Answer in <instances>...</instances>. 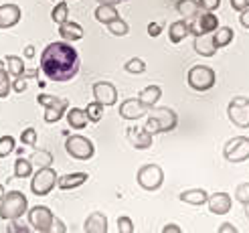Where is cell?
I'll use <instances>...</instances> for the list:
<instances>
[{"mask_svg": "<svg viewBox=\"0 0 249 233\" xmlns=\"http://www.w3.org/2000/svg\"><path fill=\"white\" fill-rule=\"evenodd\" d=\"M99 4H109V6H116L120 2H128V0H97Z\"/></svg>", "mask_w": 249, "mask_h": 233, "instance_id": "816d5d0a", "label": "cell"}, {"mask_svg": "<svg viewBox=\"0 0 249 233\" xmlns=\"http://www.w3.org/2000/svg\"><path fill=\"white\" fill-rule=\"evenodd\" d=\"M107 27V31L114 35V36H126L128 35V31H130V27H128V22L124 20V18H116V20H111L109 24H106Z\"/></svg>", "mask_w": 249, "mask_h": 233, "instance_id": "e575fe53", "label": "cell"}, {"mask_svg": "<svg viewBox=\"0 0 249 233\" xmlns=\"http://www.w3.org/2000/svg\"><path fill=\"white\" fill-rule=\"evenodd\" d=\"M178 126V116L172 108L164 106V108H150L148 109V120H146V130L152 134H164V132H172Z\"/></svg>", "mask_w": 249, "mask_h": 233, "instance_id": "7a4b0ae2", "label": "cell"}, {"mask_svg": "<svg viewBox=\"0 0 249 233\" xmlns=\"http://www.w3.org/2000/svg\"><path fill=\"white\" fill-rule=\"evenodd\" d=\"M87 120L89 122H102L104 118V106L102 104H97V102H91V104H87V108L83 109Z\"/></svg>", "mask_w": 249, "mask_h": 233, "instance_id": "836d02e7", "label": "cell"}, {"mask_svg": "<svg viewBox=\"0 0 249 233\" xmlns=\"http://www.w3.org/2000/svg\"><path fill=\"white\" fill-rule=\"evenodd\" d=\"M227 118L233 126L237 128H249V97L237 95L233 97L227 106Z\"/></svg>", "mask_w": 249, "mask_h": 233, "instance_id": "52a82bcc", "label": "cell"}, {"mask_svg": "<svg viewBox=\"0 0 249 233\" xmlns=\"http://www.w3.org/2000/svg\"><path fill=\"white\" fill-rule=\"evenodd\" d=\"M219 233H239V231H237V227H235L233 223H223L219 227Z\"/></svg>", "mask_w": 249, "mask_h": 233, "instance_id": "c3c4849f", "label": "cell"}, {"mask_svg": "<svg viewBox=\"0 0 249 233\" xmlns=\"http://www.w3.org/2000/svg\"><path fill=\"white\" fill-rule=\"evenodd\" d=\"M27 211H29V201L24 197V193H20V191L4 193L2 201H0V219L15 221V219H20Z\"/></svg>", "mask_w": 249, "mask_h": 233, "instance_id": "3957f363", "label": "cell"}, {"mask_svg": "<svg viewBox=\"0 0 249 233\" xmlns=\"http://www.w3.org/2000/svg\"><path fill=\"white\" fill-rule=\"evenodd\" d=\"M195 51L201 55V57H213L217 53V47L213 43V33H205V35H198L195 36V45H193Z\"/></svg>", "mask_w": 249, "mask_h": 233, "instance_id": "d6986e66", "label": "cell"}, {"mask_svg": "<svg viewBox=\"0 0 249 233\" xmlns=\"http://www.w3.org/2000/svg\"><path fill=\"white\" fill-rule=\"evenodd\" d=\"M207 205H209V211L213 215H225L231 211L233 199H231L229 193H215V195H209Z\"/></svg>", "mask_w": 249, "mask_h": 233, "instance_id": "9a60e30c", "label": "cell"}, {"mask_svg": "<svg viewBox=\"0 0 249 233\" xmlns=\"http://www.w3.org/2000/svg\"><path fill=\"white\" fill-rule=\"evenodd\" d=\"M136 180L144 191H158L164 182V173L158 164H144L136 175Z\"/></svg>", "mask_w": 249, "mask_h": 233, "instance_id": "30bf717a", "label": "cell"}, {"mask_svg": "<svg viewBox=\"0 0 249 233\" xmlns=\"http://www.w3.org/2000/svg\"><path fill=\"white\" fill-rule=\"evenodd\" d=\"M35 233H39V231H35ZM45 233H67V227H65V223L61 221L59 217H55V219H53V225L49 227Z\"/></svg>", "mask_w": 249, "mask_h": 233, "instance_id": "7bdbcfd3", "label": "cell"}, {"mask_svg": "<svg viewBox=\"0 0 249 233\" xmlns=\"http://www.w3.org/2000/svg\"><path fill=\"white\" fill-rule=\"evenodd\" d=\"M57 173L53 166H47V168H39L35 173L33 180H31V191L36 195V197H45V195H49L55 185H57Z\"/></svg>", "mask_w": 249, "mask_h": 233, "instance_id": "ba28073f", "label": "cell"}, {"mask_svg": "<svg viewBox=\"0 0 249 233\" xmlns=\"http://www.w3.org/2000/svg\"><path fill=\"white\" fill-rule=\"evenodd\" d=\"M239 22L243 24V27H245V29H249V8L241 12V17H239Z\"/></svg>", "mask_w": 249, "mask_h": 233, "instance_id": "681fc988", "label": "cell"}, {"mask_svg": "<svg viewBox=\"0 0 249 233\" xmlns=\"http://www.w3.org/2000/svg\"><path fill=\"white\" fill-rule=\"evenodd\" d=\"M83 229L85 233H107V217L102 211H93L87 215Z\"/></svg>", "mask_w": 249, "mask_h": 233, "instance_id": "ac0fdd59", "label": "cell"}, {"mask_svg": "<svg viewBox=\"0 0 249 233\" xmlns=\"http://www.w3.org/2000/svg\"><path fill=\"white\" fill-rule=\"evenodd\" d=\"M67 122H69V126L71 128H75V130H83L85 126H87V116H85V112L83 109H79V108H71V109H67Z\"/></svg>", "mask_w": 249, "mask_h": 233, "instance_id": "83f0119b", "label": "cell"}, {"mask_svg": "<svg viewBox=\"0 0 249 233\" xmlns=\"http://www.w3.org/2000/svg\"><path fill=\"white\" fill-rule=\"evenodd\" d=\"M231 8L237 12H243L249 8V0H231Z\"/></svg>", "mask_w": 249, "mask_h": 233, "instance_id": "f6af8a7d", "label": "cell"}, {"mask_svg": "<svg viewBox=\"0 0 249 233\" xmlns=\"http://www.w3.org/2000/svg\"><path fill=\"white\" fill-rule=\"evenodd\" d=\"M219 29V18L213 12H201L195 20H191V35L198 36L205 33H215Z\"/></svg>", "mask_w": 249, "mask_h": 233, "instance_id": "4fadbf2b", "label": "cell"}, {"mask_svg": "<svg viewBox=\"0 0 249 233\" xmlns=\"http://www.w3.org/2000/svg\"><path fill=\"white\" fill-rule=\"evenodd\" d=\"M15 150H17L15 138H12V136H2V138H0V158H6L8 154H12Z\"/></svg>", "mask_w": 249, "mask_h": 233, "instance_id": "8d00e7d4", "label": "cell"}, {"mask_svg": "<svg viewBox=\"0 0 249 233\" xmlns=\"http://www.w3.org/2000/svg\"><path fill=\"white\" fill-rule=\"evenodd\" d=\"M27 213H29V223H31V227H33L35 231L45 233L49 227L53 225L55 215H53V211L49 209V207H45V205H36V207H33V209H29Z\"/></svg>", "mask_w": 249, "mask_h": 233, "instance_id": "8fae6325", "label": "cell"}, {"mask_svg": "<svg viewBox=\"0 0 249 233\" xmlns=\"http://www.w3.org/2000/svg\"><path fill=\"white\" fill-rule=\"evenodd\" d=\"M2 197H4V187L0 185V201H2Z\"/></svg>", "mask_w": 249, "mask_h": 233, "instance_id": "db71d44e", "label": "cell"}, {"mask_svg": "<svg viewBox=\"0 0 249 233\" xmlns=\"http://www.w3.org/2000/svg\"><path fill=\"white\" fill-rule=\"evenodd\" d=\"M12 91V79L8 75L6 71V65L4 61L0 59V100H4V97H8V93Z\"/></svg>", "mask_w": 249, "mask_h": 233, "instance_id": "4dcf8cb0", "label": "cell"}, {"mask_svg": "<svg viewBox=\"0 0 249 233\" xmlns=\"http://www.w3.org/2000/svg\"><path fill=\"white\" fill-rule=\"evenodd\" d=\"M160 97H162V90H160V85H146V88L138 93V100L146 108H154Z\"/></svg>", "mask_w": 249, "mask_h": 233, "instance_id": "d4e9b609", "label": "cell"}, {"mask_svg": "<svg viewBox=\"0 0 249 233\" xmlns=\"http://www.w3.org/2000/svg\"><path fill=\"white\" fill-rule=\"evenodd\" d=\"M27 88H29V85H27V79H24V77H17L15 81H12V90H15L17 93L27 91Z\"/></svg>", "mask_w": 249, "mask_h": 233, "instance_id": "ee69618b", "label": "cell"}, {"mask_svg": "<svg viewBox=\"0 0 249 233\" xmlns=\"http://www.w3.org/2000/svg\"><path fill=\"white\" fill-rule=\"evenodd\" d=\"M148 109L138 97H128V100H124L120 104V116L124 120H140L144 116H148Z\"/></svg>", "mask_w": 249, "mask_h": 233, "instance_id": "5bb4252c", "label": "cell"}, {"mask_svg": "<svg viewBox=\"0 0 249 233\" xmlns=\"http://www.w3.org/2000/svg\"><path fill=\"white\" fill-rule=\"evenodd\" d=\"M186 81H189V85L195 91H209L213 90V85L217 81V73L207 65H195L191 67L189 75H186Z\"/></svg>", "mask_w": 249, "mask_h": 233, "instance_id": "5b68a950", "label": "cell"}, {"mask_svg": "<svg viewBox=\"0 0 249 233\" xmlns=\"http://www.w3.org/2000/svg\"><path fill=\"white\" fill-rule=\"evenodd\" d=\"M191 35V22L189 20H177V22H172L170 27H168V39L172 45H178L182 43L186 36Z\"/></svg>", "mask_w": 249, "mask_h": 233, "instance_id": "ffe728a7", "label": "cell"}, {"mask_svg": "<svg viewBox=\"0 0 249 233\" xmlns=\"http://www.w3.org/2000/svg\"><path fill=\"white\" fill-rule=\"evenodd\" d=\"M24 57H27V59H33L35 57V47L33 45H29L27 49H24Z\"/></svg>", "mask_w": 249, "mask_h": 233, "instance_id": "f5cc1de1", "label": "cell"}, {"mask_svg": "<svg viewBox=\"0 0 249 233\" xmlns=\"http://www.w3.org/2000/svg\"><path fill=\"white\" fill-rule=\"evenodd\" d=\"M6 231H8V233H33L31 227L18 223V219H15V221H8V229H6Z\"/></svg>", "mask_w": 249, "mask_h": 233, "instance_id": "b9f144b4", "label": "cell"}, {"mask_svg": "<svg viewBox=\"0 0 249 233\" xmlns=\"http://www.w3.org/2000/svg\"><path fill=\"white\" fill-rule=\"evenodd\" d=\"M223 156H225L227 162H233V164H239V162L249 161V138L247 136H235V138H231L225 144V148H223Z\"/></svg>", "mask_w": 249, "mask_h": 233, "instance_id": "9c48e42d", "label": "cell"}, {"mask_svg": "<svg viewBox=\"0 0 249 233\" xmlns=\"http://www.w3.org/2000/svg\"><path fill=\"white\" fill-rule=\"evenodd\" d=\"M33 175V164L29 158H24V156H18L17 161H15V177L17 179H29Z\"/></svg>", "mask_w": 249, "mask_h": 233, "instance_id": "1f68e13d", "label": "cell"}, {"mask_svg": "<svg viewBox=\"0 0 249 233\" xmlns=\"http://www.w3.org/2000/svg\"><path fill=\"white\" fill-rule=\"evenodd\" d=\"M118 233H134V223L130 217H118Z\"/></svg>", "mask_w": 249, "mask_h": 233, "instance_id": "ab89813d", "label": "cell"}, {"mask_svg": "<svg viewBox=\"0 0 249 233\" xmlns=\"http://www.w3.org/2000/svg\"><path fill=\"white\" fill-rule=\"evenodd\" d=\"M31 164H33V168H47V166H51L53 164V154L51 152H47V150H35L33 154H31Z\"/></svg>", "mask_w": 249, "mask_h": 233, "instance_id": "f546056e", "label": "cell"}, {"mask_svg": "<svg viewBox=\"0 0 249 233\" xmlns=\"http://www.w3.org/2000/svg\"><path fill=\"white\" fill-rule=\"evenodd\" d=\"M65 150L71 158H75V161H89L95 154V146L89 138L81 136V134H73L65 142Z\"/></svg>", "mask_w": 249, "mask_h": 233, "instance_id": "8992f818", "label": "cell"}, {"mask_svg": "<svg viewBox=\"0 0 249 233\" xmlns=\"http://www.w3.org/2000/svg\"><path fill=\"white\" fill-rule=\"evenodd\" d=\"M59 35L63 36V41L75 43V41H81L83 39V27H81V24H77V22L65 20L63 24H59Z\"/></svg>", "mask_w": 249, "mask_h": 233, "instance_id": "7402d4cb", "label": "cell"}, {"mask_svg": "<svg viewBox=\"0 0 249 233\" xmlns=\"http://www.w3.org/2000/svg\"><path fill=\"white\" fill-rule=\"evenodd\" d=\"M4 65H6V71H8V75L10 77H22L24 75V61L22 57H17V55H8L6 61H4Z\"/></svg>", "mask_w": 249, "mask_h": 233, "instance_id": "4316f807", "label": "cell"}, {"mask_svg": "<svg viewBox=\"0 0 249 233\" xmlns=\"http://www.w3.org/2000/svg\"><path fill=\"white\" fill-rule=\"evenodd\" d=\"M177 10H178V15L184 18V20H195L198 15H201V8H198V2L196 0H178L177 2Z\"/></svg>", "mask_w": 249, "mask_h": 233, "instance_id": "cb8c5ba5", "label": "cell"}, {"mask_svg": "<svg viewBox=\"0 0 249 233\" xmlns=\"http://www.w3.org/2000/svg\"><path fill=\"white\" fill-rule=\"evenodd\" d=\"M233 36H235V31L231 27H219L213 33V43H215L217 49H223V47H227L233 41Z\"/></svg>", "mask_w": 249, "mask_h": 233, "instance_id": "f1b7e54d", "label": "cell"}, {"mask_svg": "<svg viewBox=\"0 0 249 233\" xmlns=\"http://www.w3.org/2000/svg\"><path fill=\"white\" fill-rule=\"evenodd\" d=\"M41 71L49 81L65 83L79 73V55L67 41L49 43L41 53Z\"/></svg>", "mask_w": 249, "mask_h": 233, "instance_id": "6da1fadb", "label": "cell"}, {"mask_svg": "<svg viewBox=\"0 0 249 233\" xmlns=\"http://www.w3.org/2000/svg\"><path fill=\"white\" fill-rule=\"evenodd\" d=\"M196 2L203 12H215L221 6V0H196Z\"/></svg>", "mask_w": 249, "mask_h": 233, "instance_id": "60d3db41", "label": "cell"}, {"mask_svg": "<svg viewBox=\"0 0 249 233\" xmlns=\"http://www.w3.org/2000/svg\"><path fill=\"white\" fill-rule=\"evenodd\" d=\"M178 199L182 203H189V205H195V207H201L207 203L209 199V193L205 189H189V191H182L178 195Z\"/></svg>", "mask_w": 249, "mask_h": 233, "instance_id": "603a6c76", "label": "cell"}, {"mask_svg": "<svg viewBox=\"0 0 249 233\" xmlns=\"http://www.w3.org/2000/svg\"><path fill=\"white\" fill-rule=\"evenodd\" d=\"M87 179H89L87 173H71V175H65V177H59L57 179V187L61 191H73V189L85 185Z\"/></svg>", "mask_w": 249, "mask_h": 233, "instance_id": "44dd1931", "label": "cell"}, {"mask_svg": "<svg viewBox=\"0 0 249 233\" xmlns=\"http://www.w3.org/2000/svg\"><path fill=\"white\" fill-rule=\"evenodd\" d=\"M20 142H22L24 146H36V130H35V128L22 130V134H20Z\"/></svg>", "mask_w": 249, "mask_h": 233, "instance_id": "74e56055", "label": "cell"}, {"mask_svg": "<svg viewBox=\"0 0 249 233\" xmlns=\"http://www.w3.org/2000/svg\"><path fill=\"white\" fill-rule=\"evenodd\" d=\"M39 75V69H24V79H31V77H36Z\"/></svg>", "mask_w": 249, "mask_h": 233, "instance_id": "f907efd6", "label": "cell"}, {"mask_svg": "<svg viewBox=\"0 0 249 233\" xmlns=\"http://www.w3.org/2000/svg\"><path fill=\"white\" fill-rule=\"evenodd\" d=\"M93 97H95V102L102 104L104 108L116 106L118 90H116V85L109 81H97V83H93Z\"/></svg>", "mask_w": 249, "mask_h": 233, "instance_id": "7c38bea8", "label": "cell"}, {"mask_svg": "<svg viewBox=\"0 0 249 233\" xmlns=\"http://www.w3.org/2000/svg\"><path fill=\"white\" fill-rule=\"evenodd\" d=\"M235 199H237L241 205H247L249 203V182H241L235 191Z\"/></svg>", "mask_w": 249, "mask_h": 233, "instance_id": "f35d334b", "label": "cell"}, {"mask_svg": "<svg viewBox=\"0 0 249 233\" xmlns=\"http://www.w3.org/2000/svg\"><path fill=\"white\" fill-rule=\"evenodd\" d=\"M245 217H247V219H249V203H247V205H245Z\"/></svg>", "mask_w": 249, "mask_h": 233, "instance_id": "11a10c76", "label": "cell"}, {"mask_svg": "<svg viewBox=\"0 0 249 233\" xmlns=\"http://www.w3.org/2000/svg\"><path fill=\"white\" fill-rule=\"evenodd\" d=\"M22 10L18 4H2L0 6V29H12L20 22Z\"/></svg>", "mask_w": 249, "mask_h": 233, "instance_id": "2e32d148", "label": "cell"}, {"mask_svg": "<svg viewBox=\"0 0 249 233\" xmlns=\"http://www.w3.org/2000/svg\"><path fill=\"white\" fill-rule=\"evenodd\" d=\"M51 18H53L55 24H63L65 20H69V6H67L65 0H63V2H59V4L51 10Z\"/></svg>", "mask_w": 249, "mask_h": 233, "instance_id": "d6a6232c", "label": "cell"}, {"mask_svg": "<svg viewBox=\"0 0 249 233\" xmlns=\"http://www.w3.org/2000/svg\"><path fill=\"white\" fill-rule=\"evenodd\" d=\"M36 102L45 108V122L47 124H55V122H59L69 109V102L65 100V97L41 93L39 97H36Z\"/></svg>", "mask_w": 249, "mask_h": 233, "instance_id": "277c9868", "label": "cell"}, {"mask_svg": "<svg viewBox=\"0 0 249 233\" xmlns=\"http://www.w3.org/2000/svg\"><path fill=\"white\" fill-rule=\"evenodd\" d=\"M162 233H182V229L177 225V223H166L162 227Z\"/></svg>", "mask_w": 249, "mask_h": 233, "instance_id": "7dc6e473", "label": "cell"}, {"mask_svg": "<svg viewBox=\"0 0 249 233\" xmlns=\"http://www.w3.org/2000/svg\"><path fill=\"white\" fill-rule=\"evenodd\" d=\"M160 33H162V27H160L158 22H150V24H148V35H150V36H158Z\"/></svg>", "mask_w": 249, "mask_h": 233, "instance_id": "bcb514c9", "label": "cell"}, {"mask_svg": "<svg viewBox=\"0 0 249 233\" xmlns=\"http://www.w3.org/2000/svg\"><path fill=\"white\" fill-rule=\"evenodd\" d=\"M124 69H126L128 73H132V75H142V73L146 71V63L142 59H138V57H134V59H130L126 65H124Z\"/></svg>", "mask_w": 249, "mask_h": 233, "instance_id": "d590c367", "label": "cell"}, {"mask_svg": "<svg viewBox=\"0 0 249 233\" xmlns=\"http://www.w3.org/2000/svg\"><path fill=\"white\" fill-rule=\"evenodd\" d=\"M126 136L130 140V144L134 146V148L138 150H146L152 146V134L148 132L146 128H128Z\"/></svg>", "mask_w": 249, "mask_h": 233, "instance_id": "e0dca14e", "label": "cell"}, {"mask_svg": "<svg viewBox=\"0 0 249 233\" xmlns=\"http://www.w3.org/2000/svg\"><path fill=\"white\" fill-rule=\"evenodd\" d=\"M116 18H120L118 8H116V6L99 4V6L95 8V20H97V22H102V24H109L111 20H116Z\"/></svg>", "mask_w": 249, "mask_h": 233, "instance_id": "484cf974", "label": "cell"}]
</instances>
